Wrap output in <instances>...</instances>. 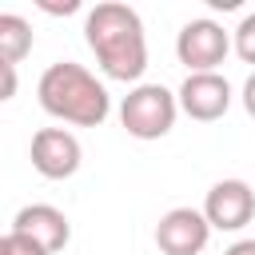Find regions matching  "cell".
Returning a JSON list of instances; mask_svg holds the SVG:
<instances>
[{"mask_svg": "<svg viewBox=\"0 0 255 255\" xmlns=\"http://www.w3.org/2000/svg\"><path fill=\"white\" fill-rule=\"evenodd\" d=\"M175 96H179V112L191 116V120H199V124L223 120L227 108H231V84L219 72H191L179 84Z\"/></svg>", "mask_w": 255, "mask_h": 255, "instance_id": "ba28073f", "label": "cell"}, {"mask_svg": "<svg viewBox=\"0 0 255 255\" xmlns=\"http://www.w3.org/2000/svg\"><path fill=\"white\" fill-rule=\"evenodd\" d=\"M175 116H179V96L167 92L163 84H135L120 104V124L135 139H163L175 128Z\"/></svg>", "mask_w": 255, "mask_h": 255, "instance_id": "3957f363", "label": "cell"}, {"mask_svg": "<svg viewBox=\"0 0 255 255\" xmlns=\"http://www.w3.org/2000/svg\"><path fill=\"white\" fill-rule=\"evenodd\" d=\"M8 231L28 235V239H32L36 247H44L48 255L64 251L68 239H72L68 215H64L60 207H52V203H28V207H20V211L12 215V227H8Z\"/></svg>", "mask_w": 255, "mask_h": 255, "instance_id": "9c48e42d", "label": "cell"}, {"mask_svg": "<svg viewBox=\"0 0 255 255\" xmlns=\"http://www.w3.org/2000/svg\"><path fill=\"white\" fill-rule=\"evenodd\" d=\"M211 239V223L195 207H171L155 223V247L163 255H199Z\"/></svg>", "mask_w": 255, "mask_h": 255, "instance_id": "52a82bcc", "label": "cell"}, {"mask_svg": "<svg viewBox=\"0 0 255 255\" xmlns=\"http://www.w3.org/2000/svg\"><path fill=\"white\" fill-rule=\"evenodd\" d=\"M36 96H40V108L52 120L76 124V128H100L112 112V96H108L104 80H96L76 60L48 64L40 84H36Z\"/></svg>", "mask_w": 255, "mask_h": 255, "instance_id": "7a4b0ae2", "label": "cell"}, {"mask_svg": "<svg viewBox=\"0 0 255 255\" xmlns=\"http://www.w3.org/2000/svg\"><path fill=\"white\" fill-rule=\"evenodd\" d=\"M231 52V32L223 24H215L211 16H199V20H187L175 36V56L179 64L191 72H215Z\"/></svg>", "mask_w": 255, "mask_h": 255, "instance_id": "277c9868", "label": "cell"}, {"mask_svg": "<svg viewBox=\"0 0 255 255\" xmlns=\"http://www.w3.org/2000/svg\"><path fill=\"white\" fill-rule=\"evenodd\" d=\"M28 155H32V167L44 179H72L84 163V147L68 128H40L32 135Z\"/></svg>", "mask_w": 255, "mask_h": 255, "instance_id": "5b68a950", "label": "cell"}, {"mask_svg": "<svg viewBox=\"0 0 255 255\" xmlns=\"http://www.w3.org/2000/svg\"><path fill=\"white\" fill-rule=\"evenodd\" d=\"M239 100H243V112L255 120V72L243 80V92H239Z\"/></svg>", "mask_w": 255, "mask_h": 255, "instance_id": "5bb4252c", "label": "cell"}, {"mask_svg": "<svg viewBox=\"0 0 255 255\" xmlns=\"http://www.w3.org/2000/svg\"><path fill=\"white\" fill-rule=\"evenodd\" d=\"M28 52H32V24L16 12H4L0 16V64L16 68Z\"/></svg>", "mask_w": 255, "mask_h": 255, "instance_id": "30bf717a", "label": "cell"}, {"mask_svg": "<svg viewBox=\"0 0 255 255\" xmlns=\"http://www.w3.org/2000/svg\"><path fill=\"white\" fill-rule=\"evenodd\" d=\"M231 52L243 60V64H255V12H247L235 32H231Z\"/></svg>", "mask_w": 255, "mask_h": 255, "instance_id": "8fae6325", "label": "cell"}, {"mask_svg": "<svg viewBox=\"0 0 255 255\" xmlns=\"http://www.w3.org/2000/svg\"><path fill=\"white\" fill-rule=\"evenodd\" d=\"M0 255H48L44 247H36L28 235H20V231H8L4 239H0Z\"/></svg>", "mask_w": 255, "mask_h": 255, "instance_id": "7c38bea8", "label": "cell"}, {"mask_svg": "<svg viewBox=\"0 0 255 255\" xmlns=\"http://www.w3.org/2000/svg\"><path fill=\"white\" fill-rule=\"evenodd\" d=\"M0 72H4V88H0V100H12V96H16V68H12V64H0Z\"/></svg>", "mask_w": 255, "mask_h": 255, "instance_id": "9a60e30c", "label": "cell"}, {"mask_svg": "<svg viewBox=\"0 0 255 255\" xmlns=\"http://www.w3.org/2000/svg\"><path fill=\"white\" fill-rule=\"evenodd\" d=\"M44 12H52V16H72V12H80V0H64V4H56V0H36Z\"/></svg>", "mask_w": 255, "mask_h": 255, "instance_id": "4fadbf2b", "label": "cell"}, {"mask_svg": "<svg viewBox=\"0 0 255 255\" xmlns=\"http://www.w3.org/2000/svg\"><path fill=\"white\" fill-rule=\"evenodd\" d=\"M203 215L211 231H243L255 219V191L247 179H219L203 199Z\"/></svg>", "mask_w": 255, "mask_h": 255, "instance_id": "8992f818", "label": "cell"}, {"mask_svg": "<svg viewBox=\"0 0 255 255\" xmlns=\"http://www.w3.org/2000/svg\"><path fill=\"white\" fill-rule=\"evenodd\" d=\"M84 40L108 80L139 84V76L147 72V36H143V20L135 8L120 0L96 4L84 16Z\"/></svg>", "mask_w": 255, "mask_h": 255, "instance_id": "6da1fadb", "label": "cell"}, {"mask_svg": "<svg viewBox=\"0 0 255 255\" xmlns=\"http://www.w3.org/2000/svg\"><path fill=\"white\" fill-rule=\"evenodd\" d=\"M223 255H255V239H235Z\"/></svg>", "mask_w": 255, "mask_h": 255, "instance_id": "2e32d148", "label": "cell"}]
</instances>
